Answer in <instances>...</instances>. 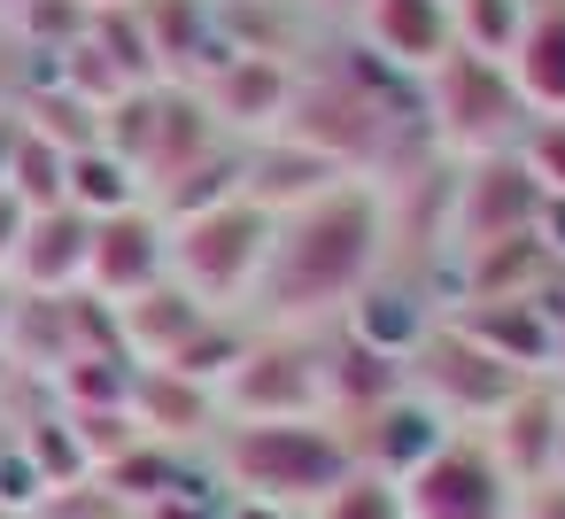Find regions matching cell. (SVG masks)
<instances>
[{
	"mask_svg": "<svg viewBox=\"0 0 565 519\" xmlns=\"http://www.w3.org/2000/svg\"><path fill=\"white\" fill-rule=\"evenodd\" d=\"M387 194L372 179L333 187L326 202L271 218V248L256 272V295L241 318H256V333H318L341 326V310L387 272Z\"/></svg>",
	"mask_w": 565,
	"mask_h": 519,
	"instance_id": "1",
	"label": "cell"
},
{
	"mask_svg": "<svg viewBox=\"0 0 565 519\" xmlns=\"http://www.w3.org/2000/svg\"><path fill=\"white\" fill-rule=\"evenodd\" d=\"M349 442L333 419H225L210 434V473L217 488L248 496V504H279V511H310L341 473H349Z\"/></svg>",
	"mask_w": 565,
	"mask_h": 519,
	"instance_id": "2",
	"label": "cell"
},
{
	"mask_svg": "<svg viewBox=\"0 0 565 519\" xmlns=\"http://www.w3.org/2000/svg\"><path fill=\"white\" fill-rule=\"evenodd\" d=\"M264 248H271V218H264L248 194H233V202L194 210V218H179V225H171V279H179L202 310L241 318V310H248V295H256Z\"/></svg>",
	"mask_w": 565,
	"mask_h": 519,
	"instance_id": "3",
	"label": "cell"
},
{
	"mask_svg": "<svg viewBox=\"0 0 565 519\" xmlns=\"http://www.w3.org/2000/svg\"><path fill=\"white\" fill-rule=\"evenodd\" d=\"M418 102H426V133L441 140V148H457L465 163H480V156H511L519 140H526V102L511 94V78H503V63H480V55H449L426 86H418Z\"/></svg>",
	"mask_w": 565,
	"mask_h": 519,
	"instance_id": "4",
	"label": "cell"
},
{
	"mask_svg": "<svg viewBox=\"0 0 565 519\" xmlns=\"http://www.w3.org/2000/svg\"><path fill=\"white\" fill-rule=\"evenodd\" d=\"M403 372H411V395H426L457 434H480V426L526 388V372H511L503 357H488V349H480L472 333H457L449 318L418 341V357H411Z\"/></svg>",
	"mask_w": 565,
	"mask_h": 519,
	"instance_id": "5",
	"label": "cell"
},
{
	"mask_svg": "<svg viewBox=\"0 0 565 519\" xmlns=\"http://www.w3.org/2000/svg\"><path fill=\"white\" fill-rule=\"evenodd\" d=\"M225 419H326V380H318V341L310 333H256L241 372L217 388Z\"/></svg>",
	"mask_w": 565,
	"mask_h": 519,
	"instance_id": "6",
	"label": "cell"
},
{
	"mask_svg": "<svg viewBox=\"0 0 565 519\" xmlns=\"http://www.w3.org/2000/svg\"><path fill=\"white\" fill-rule=\"evenodd\" d=\"M534 210H542V187L526 179L519 148L465 163V179H449V194H441V225H449V248H457V256L534 233Z\"/></svg>",
	"mask_w": 565,
	"mask_h": 519,
	"instance_id": "7",
	"label": "cell"
},
{
	"mask_svg": "<svg viewBox=\"0 0 565 519\" xmlns=\"http://www.w3.org/2000/svg\"><path fill=\"white\" fill-rule=\"evenodd\" d=\"M511 473L488 457L480 434H449L411 480H403V519H511Z\"/></svg>",
	"mask_w": 565,
	"mask_h": 519,
	"instance_id": "8",
	"label": "cell"
},
{
	"mask_svg": "<svg viewBox=\"0 0 565 519\" xmlns=\"http://www.w3.org/2000/svg\"><path fill=\"white\" fill-rule=\"evenodd\" d=\"M295 63L287 55H225L194 94H202V109H210V125L225 133V140H271L279 125H287V109H295Z\"/></svg>",
	"mask_w": 565,
	"mask_h": 519,
	"instance_id": "9",
	"label": "cell"
},
{
	"mask_svg": "<svg viewBox=\"0 0 565 519\" xmlns=\"http://www.w3.org/2000/svg\"><path fill=\"white\" fill-rule=\"evenodd\" d=\"M356 47H364L380 71L426 86V78L457 55L449 0H364V9H356Z\"/></svg>",
	"mask_w": 565,
	"mask_h": 519,
	"instance_id": "10",
	"label": "cell"
},
{
	"mask_svg": "<svg viewBox=\"0 0 565 519\" xmlns=\"http://www.w3.org/2000/svg\"><path fill=\"white\" fill-rule=\"evenodd\" d=\"M171 279V225L140 202V210H117V218H94V256H86V295L94 303H132L140 287Z\"/></svg>",
	"mask_w": 565,
	"mask_h": 519,
	"instance_id": "11",
	"label": "cell"
},
{
	"mask_svg": "<svg viewBox=\"0 0 565 519\" xmlns=\"http://www.w3.org/2000/svg\"><path fill=\"white\" fill-rule=\"evenodd\" d=\"M449 434H457V426H449L426 395H411V388H403V395H387V403H372L364 419H341L349 457H356V465H372V473H380V480H395V488H403V480H411V473H418Z\"/></svg>",
	"mask_w": 565,
	"mask_h": 519,
	"instance_id": "12",
	"label": "cell"
},
{
	"mask_svg": "<svg viewBox=\"0 0 565 519\" xmlns=\"http://www.w3.org/2000/svg\"><path fill=\"white\" fill-rule=\"evenodd\" d=\"M333 187H349V171H341L333 156H318V148L287 140V133H271V140H248V148H241V194H248L264 218H295V210L326 202Z\"/></svg>",
	"mask_w": 565,
	"mask_h": 519,
	"instance_id": "13",
	"label": "cell"
},
{
	"mask_svg": "<svg viewBox=\"0 0 565 519\" xmlns=\"http://www.w3.org/2000/svg\"><path fill=\"white\" fill-rule=\"evenodd\" d=\"M86 256H94V218H78L71 202L63 210H32L24 241H17V264H9V287L40 295V303L86 295Z\"/></svg>",
	"mask_w": 565,
	"mask_h": 519,
	"instance_id": "14",
	"label": "cell"
},
{
	"mask_svg": "<svg viewBox=\"0 0 565 519\" xmlns=\"http://www.w3.org/2000/svg\"><path fill=\"white\" fill-rule=\"evenodd\" d=\"M557 434H565V388H557V380H526V388L480 426V442H488V457L511 473V488L557 473Z\"/></svg>",
	"mask_w": 565,
	"mask_h": 519,
	"instance_id": "15",
	"label": "cell"
},
{
	"mask_svg": "<svg viewBox=\"0 0 565 519\" xmlns=\"http://www.w3.org/2000/svg\"><path fill=\"white\" fill-rule=\"evenodd\" d=\"M457 333H472L488 357H503L511 372H526V380H550V364H557V318H550V303L542 295H503V303H457V310H441Z\"/></svg>",
	"mask_w": 565,
	"mask_h": 519,
	"instance_id": "16",
	"label": "cell"
},
{
	"mask_svg": "<svg viewBox=\"0 0 565 519\" xmlns=\"http://www.w3.org/2000/svg\"><path fill=\"white\" fill-rule=\"evenodd\" d=\"M210 318H217V310H202L179 279H156V287H140L132 303H117V341H125V357H132L140 372H163Z\"/></svg>",
	"mask_w": 565,
	"mask_h": 519,
	"instance_id": "17",
	"label": "cell"
},
{
	"mask_svg": "<svg viewBox=\"0 0 565 519\" xmlns=\"http://www.w3.org/2000/svg\"><path fill=\"white\" fill-rule=\"evenodd\" d=\"M441 326V310L418 295V287H403V279H372L349 310H341V333H356L364 349H380V357H395V364H411L418 357V341Z\"/></svg>",
	"mask_w": 565,
	"mask_h": 519,
	"instance_id": "18",
	"label": "cell"
},
{
	"mask_svg": "<svg viewBox=\"0 0 565 519\" xmlns=\"http://www.w3.org/2000/svg\"><path fill=\"white\" fill-rule=\"evenodd\" d=\"M132 419H140L148 442H171V449H194V442H210L225 426L217 395L194 388V380H179V372H140L132 380Z\"/></svg>",
	"mask_w": 565,
	"mask_h": 519,
	"instance_id": "19",
	"label": "cell"
},
{
	"mask_svg": "<svg viewBox=\"0 0 565 519\" xmlns=\"http://www.w3.org/2000/svg\"><path fill=\"white\" fill-rule=\"evenodd\" d=\"M503 78L526 102V117H565V9H534V24L511 47Z\"/></svg>",
	"mask_w": 565,
	"mask_h": 519,
	"instance_id": "20",
	"label": "cell"
},
{
	"mask_svg": "<svg viewBox=\"0 0 565 519\" xmlns=\"http://www.w3.org/2000/svg\"><path fill=\"white\" fill-rule=\"evenodd\" d=\"M63 202L78 210V218H117V210H140L148 202V187H140V171L117 156V148H78L71 156V171H63Z\"/></svg>",
	"mask_w": 565,
	"mask_h": 519,
	"instance_id": "21",
	"label": "cell"
},
{
	"mask_svg": "<svg viewBox=\"0 0 565 519\" xmlns=\"http://www.w3.org/2000/svg\"><path fill=\"white\" fill-rule=\"evenodd\" d=\"M526 24H534L526 0H449L457 55H480V63H511V47L526 40Z\"/></svg>",
	"mask_w": 565,
	"mask_h": 519,
	"instance_id": "22",
	"label": "cell"
},
{
	"mask_svg": "<svg viewBox=\"0 0 565 519\" xmlns=\"http://www.w3.org/2000/svg\"><path fill=\"white\" fill-rule=\"evenodd\" d=\"M63 171H71V156L55 148V140H40V133H24L17 140V156H9V187L24 210H63Z\"/></svg>",
	"mask_w": 565,
	"mask_h": 519,
	"instance_id": "23",
	"label": "cell"
},
{
	"mask_svg": "<svg viewBox=\"0 0 565 519\" xmlns=\"http://www.w3.org/2000/svg\"><path fill=\"white\" fill-rule=\"evenodd\" d=\"M302 519H403V488L380 480L372 465H349V473H341Z\"/></svg>",
	"mask_w": 565,
	"mask_h": 519,
	"instance_id": "24",
	"label": "cell"
},
{
	"mask_svg": "<svg viewBox=\"0 0 565 519\" xmlns=\"http://www.w3.org/2000/svg\"><path fill=\"white\" fill-rule=\"evenodd\" d=\"M519 163L542 194H565V117H534L526 140H519Z\"/></svg>",
	"mask_w": 565,
	"mask_h": 519,
	"instance_id": "25",
	"label": "cell"
},
{
	"mask_svg": "<svg viewBox=\"0 0 565 519\" xmlns=\"http://www.w3.org/2000/svg\"><path fill=\"white\" fill-rule=\"evenodd\" d=\"M511 519H565V473H550V480H526V488L511 496Z\"/></svg>",
	"mask_w": 565,
	"mask_h": 519,
	"instance_id": "26",
	"label": "cell"
},
{
	"mask_svg": "<svg viewBox=\"0 0 565 519\" xmlns=\"http://www.w3.org/2000/svg\"><path fill=\"white\" fill-rule=\"evenodd\" d=\"M140 519H225V496H217V488H186V496H163V504H148Z\"/></svg>",
	"mask_w": 565,
	"mask_h": 519,
	"instance_id": "27",
	"label": "cell"
},
{
	"mask_svg": "<svg viewBox=\"0 0 565 519\" xmlns=\"http://www.w3.org/2000/svg\"><path fill=\"white\" fill-rule=\"evenodd\" d=\"M534 241H542V256L565 272V194H542V210H534Z\"/></svg>",
	"mask_w": 565,
	"mask_h": 519,
	"instance_id": "28",
	"label": "cell"
},
{
	"mask_svg": "<svg viewBox=\"0 0 565 519\" xmlns=\"http://www.w3.org/2000/svg\"><path fill=\"white\" fill-rule=\"evenodd\" d=\"M24 218H32V210H24V202H17L9 187H0V279H9V264H17V241H24Z\"/></svg>",
	"mask_w": 565,
	"mask_h": 519,
	"instance_id": "29",
	"label": "cell"
},
{
	"mask_svg": "<svg viewBox=\"0 0 565 519\" xmlns=\"http://www.w3.org/2000/svg\"><path fill=\"white\" fill-rule=\"evenodd\" d=\"M17 140H24V109L9 102V109H0V179H9V156H17Z\"/></svg>",
	"mask_w": 565,
	"mask_h": 519,
	"instance_id": "30",
	"label": "cell"
},
{
	"mask_svg": "<svg viewBox=\"0 0 565 519\" xmlns=\"http://www.w3.org/2000/svg\"><path fill=\"white\" fill-rule=\"evenodd\" d=\"M225 519H295V511H279V504H248V496H225Z\"/></svg>",
	"mask_w": 565,
	"mask_h": 519,
	"instance_id": "31",
	"label": "cell"
},
{
	"mask_svg": "<svg viewBox=\"0 0 565 519\" xmlns=\"http://www.w3.org/2000/svg\"><path fill=\"white\" fill-rule=\"evenodd\" d=\"M9 318H17V287L0 279V349H9Z\"/></svg>",
	"mask_w": 565,
	"mask_h": 519,
	"instance_id": "32",
	"label": "cell"
},
{
	"mask_svg": "<svg viewBox=\"0 0 565 519\" xmlns=\"http://www.w3.org/2000/svg\"><path fill=\"white\" fill-rule=\"evenodd\" d=\"M318 9H326V17H349V24H356V9H364V0H318Z\"/></svg>",
	"mask_w": 565,
	"mask_h": 519,
	"instance_id": "33",
	"label": "cell"
},
{
	"mask_svg": "<svg viewBox=\"0 0 565 519\" xmlns=\"http://www.w3.org/2000/svg\"><path fill=\"white\" fill-rule=\"evenodd\" d=\"M86 9H94V17H102V9H140V0H86Z\"/></svg>",
	"mask_w": 565,
	"mask_h": 519,
	"instance_id": "34",
	"label": "cell"
},
{
	"mask_svg": "<svg viewBox=\"0 0 565 519\" xmlns=\"http://www.w3.org/2000/svg\"><path fill=\"white\" fill-rule=\"evenodd\" d=\"M17 9H24V0H0V24H9V17H17Z\"/></svg>",
	"mask_w": 565,
	"mask_h": 519,
	"instance_id": "35",
	"label": "cell"
},
{
	"mask_svg": "<svg viewBox=\"0 0 565 519\" xmlns=\"http://www.w3.org/2000/svg\"><path fill=\"white\" fill-rule=\"evenodd\" d=\"M526 9H565V0H526Z\"/></svg>",
	"mask_w": 565,
	"mask_h": 519,
	"instance_id": "36",
	"label": "cell"
},
{
	"mask_svg": "<svg viewBox=\"0 0 565 519\" xmlns=\"http://www.w3.org/2000/svg\"><path fill=\"white\" fill-rule=\"evenodd\" d=\"M557 473H565V434H557Z\"/></svg>",
	"mask_w": 565,
	"mask_h": 519,
	"instance_id": "37",
	"label": "cell"
},
{
	"mask_svg": "<svg viewBox=\"0 0 565 519\" xmlns=\"http://www.w3.org/2000/svg\"><path fill=\"white\" fill-rule=\"evenodd\" d=\"M0 519H9V511H0Z\"/></svg>",
	"mask_w": 565,
	"mask_h": 519,
	"instance_id": "38",
	"label": "cell"
}]
</instances>
